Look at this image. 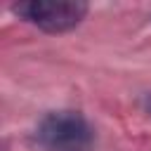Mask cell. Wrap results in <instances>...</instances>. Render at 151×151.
I'll return each instance as SVG.
<instances>
[{
    "label": "cell",
    "mask_w": 151,
    "mask_h": 151,
    "mask_svg": "<svg viewBox=\"0 0 151 151\" xmlns=\"http://www.w3.org/2000/svg\"><path fill=\"white\" fill-rule=\"evenodd\" d=\"M144 109H146V113L151 116V94H149V97L144 99Z\"/></svg>",
    "instance_id": "cell-3"
},
{
    "label": "cell",
    "mask_w": 151,
    "mask_h": 151,
    "mask_svg": "<svg viewBox=\"0 0 151 151\" xmlns=\"http://www.w3.org/2000/svg\"><path fill=\"white\" fill-rule=\"evenodd\" d=\"M12 12L24 19L26 24L45 31V33H66L76 28L85 14L87 5L85 2H42V0H28V2H17Z\"/></svg>",
    "instance_id": "cell-2"
},
{
    "label": "cell",
    "mask_w": 151,
    "mask_h": 151,
    "mask_svg": "<svg viewBox=\"0 0 151 151\" xmlns=\"http://www.w3.org/2000/svg\"><path fill=\"white\" fill-rule=\"evenodd\" d=\"M42 151H92L94 130L80 111H52L33 132Z\"/></svg>",
    "instance_id": "cell-1"
}]
</instances>
